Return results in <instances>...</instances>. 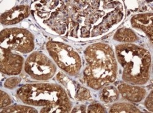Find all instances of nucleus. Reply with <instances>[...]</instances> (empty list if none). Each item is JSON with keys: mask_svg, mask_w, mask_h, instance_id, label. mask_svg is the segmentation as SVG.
I'll use <instances>...</instances> for the list:
<instances>
[{"mask_svg": "<svg viewBox=\"0 0 153 113\" xmlns=\"http://www.w3.org/2000/svg\"><path fill=\"white\" fill-rule=\"evenodd\" d=\"M68 34L75 38H92L103 35L123 20L124 8L118 1H67Z\"/></svg>", "mask_w": 153, "mask_h": 113, "instance_id": "f257e3e1", "label": "nucleus"}, {"mask_svg": "<svg viewBox=\"0 0 153 113\" xmlns=\"http://www.w3.org/2000/svg\"><path fill=\"white\" fill-rule=\"evenodd\" d=\"M84 54L87 64L84 78L88 86L97 90L114 81L118 66L115 54L110 45L92 44L86 48Z\"/></svg>", "mask_w": 153, "mask_h": 113, "instance_id": "f03ea898", "label": "nucleus"}, {"mask_svg": "<svg viewBox=\"0 0 153 113\" xmlns=\"http://www.w3.org/2000/svg\"><path fill=\"white\" fill-rule=\"evenodd\" d=\"M17 96L26 105L43 108V113L69 112L72 103L61 86L52 83L27 84L17 91Z\"/></svg>", "mask_w": 153, "mask_h": 113, "instance_id": "7ed1b4c3", "label": "nucleus"}, {"mask_svg": "<svg viewBox=\"0 0 153 113\" xmlns=\"http://www.w3.org/2000/svg\"><path fill=\"white\" fill-rule=\"evenodd\" d=\"M115 56L123 69L124 81L133 85H143L148 81L151 56L147 49L133 44H122L116 47Z\"/></svg>", "mask_w": 153, "mask_h": 113, "instance_id": "20e7f679", "label": "nucleus"}, {"mask_svg": "<svg viewBox=\"0 0 153 113\" xmlns=\"http://www.w3.org/2000/svg\"><path fill=\"white\" fill-rule=\"evenodd\" d=\"M31 11L44 26L63 35L68 31L69 16L67 4L62 1H37L31 6Z\"/></svg>", "mask_w": 153, "mask_h": 113, "instance_id": "39448f33", "label": "nucleus"}, {"mask_svg": "<svg viewBox=\"0 0 153 113\" xmlns=\"http://www.w3.org/2000/svg\"><path fill=\"white\" fill-rule=\"evenodd\" d=\"M47 49L57 66L71 76L77 75L82 67L80 55L71 46L59 42H47Z\"/></svg>", "mask_w": 153, "mask_h": 113, "instance_id": "423d86ee", "label": "nucleus"}, {"mask_svg": "<svg viewBox=\"0 0 153 113\" xmlns=\"http://www.w3.org/2000/svg\"><path fill=\"white\" fill-rule=\"evenodd\" d=\"M1 47L23 54L28 53L34 48V37L25 29H5L1 32Z\"/></svg>", "mask_w": 153, "mask_h": 113, "instance_id": "0eeeda50", "label": "nucleus"}, {"mask_svg": "<svg viewBox=\"0 0 153 113\" xmlns=\"http://www.w3.org/2000/svg\"><path fill=\"white\" fill-rule=\"evenodd\" d=\"M25 72L33 80L46 81L52 78L56 67L53 62L41 52H33L25 62Z\"/></svg>", "mask_w": 153, "mask_h": 113, "instance_id": "6e6552de", "label": "nucleus"}, {"mask_svg": "<svg viewBox=\"0 0 153 113\" xmlns=\"http://www.w3.org/2000/svg\"><path fill=\"white\" fill-rule=\"evenodd\" d=\"M0 62V69L3 73L17 75L22 72L24 59L22 56L12 53L11 50L1 47Z\"/></svg>", "mask_w": 153, "mask_h": 113, "instance_id": "1a4fd4ad", "label": "nucleus"}, {"mask_svg": "<svg viewBox=\"0 0 153 113\" xmlns=\"http://www.w3.org/2000/svg\"><path fill=\"white\" fill-rule=\"evenodd\" d=\"M31 11V7L27 5L17 6L2 14L0 21L1 24L6 26L13 25L27 18Z\"/></svg>", "mask_w": 153, "mask_h": 113, "instance_id": "9d476101", "label": "nucleus"}, {"mask_svg": "<svg viewBox=\"0 0 153 113\" xmlns=\"http://www.w3.org/2000/svg\"><path fill=\"white\" fill-rule=\"evenodd\" d=\"M118 89L123 98L135 103L141 102L146 94L143 87L131 84H121L118 86Z\"/></svg>", "mask_w": 153, "mask_h": 113, "instance_id": "9b49d317", "label": "nucleus"}, {"mask_svg": "<svg viewBox=\"0 0 153 113\" xmlns=\"http://www.w3.org/2000/svg\"><path fill=\"white\" fill-rule=\"evenodd\" d=\"M152 18V13H142L135 15L131 20L132 26L143 31L151 41H152L153 34Z\"/></svg>", "mask_w": 153, "mask_h": 113, "instance_id": "f8f14e48", "label": "nucleus"}, {"mask_svg": "<svg viewBox=\"0 0 153 113\" xmlns=\"http://www.w3.org/2000/svg\"><path fill=\"white\" fill-rule=\"evenodd\" d=\"M113 39L120 42L131 44L138 40V37L132 30L122 28L117 30L113 36Z\"/></svg>", "mask_w": 153, "mask_h": 113, "instance_id": "ddd939ff", "label": "nucleus"}, {"mask_svg": "<svg viewBox=\"0 0 153 113\" xmlns=\"http://www.w3.org/2000/svg\"><path fill=\"white\" fill-rule=\"evenodd\" d=\"M119 98V91L114 86H106L100 93V98L105 103H112Z\"/></svg>", "mask_w": 153, "mask_h": 113, "instance_id": "4468645a", "label": "nucleus"}, {"mask_svg": "<svg viewBox=\"0 0 153 113\" xmlns=\"http://www.w3.org/2000/svg\"><path fill=\"white\" fill-rule=\"evenodd\" d=\"M110 112H141L134 105L127 103H117L112 105Z\"/></svg>", "mask_w": 153, "mask_h": 113, "instance_id": "2eb2a0df", "label": "nucleus"}, {"mask_svg": "<svg viewBox=\"0 0 153 113\" xmlns=\"http://www.w3.org/2000/svg\"><path fill=\"white\" fill-rule=\"evenodd\" d=\"M1 112H12V113H19V112H37V110L31 106H23V105H12L9 106L4 108Z\"/></svg>", "mask_w": 153, "mask_h": 113, "instance_id": "dca6fc26", "label": "nucleus"}, {"mask_svg": "<svg viewBox=\"0 0 153 113\" xmlns=\"http://www.w3.org/2000/svg\"><path fill=\"white\" fill-rule=\"evenodd\" d=\"M75 98L79 101L83 102L90 100L91 98V94L88 89L84 87L80 86L75 94Z\"/></svg>", "mask_w": 153, "mask_h": 113, "instance_id": "f3484780", "label": "nucleus"}, {"mask_svg": "<svg viewBox=\"0 0 153 113\" xmlns=\"http://www.w3.org/2000/svg\"><path fill=\"white\" fill-rule=\"evenodd\" d=\"M21 78L14 77L7 79L4 83V87L7 89H14L20 83Z\"/></svg>", "mask_w": 153, "mask_h": 113, "instance_id": "a211bd4d", "label": "nucleus"}, {"mask_svg": "<svg viewBox=\"0 0 153 113\" xmlns=\"http://www.w3.org/2000/svg\"><path fill=\"white\" fill-rule=\"evenodd\" d=\"M12 100L9 95L3 91H1V103H0L1 109L5 108L10 106Z\"/></svg>", "mask_w": 153, "mask_h": 113, "instance_id": "6ab92c4d", "label": "nucleus"}, {"mask_svg": "<svg viewBox=\"0 0 153 113\" xmlns=\"http://www.w3.org/2000/svg\"><path fill=\"white\" fill-rule=\"evenodd\" d=\"M86 112L89 113L105 112V108L99 103H94L89 106L86 109Z\"/></svg>", "mask_w": 153, "mask_h": 113, "instance_id": "aec40b11", "label": "nucleus"}, {"mask_svg": "<svg viewBox=\"0 0 153 113\" xmlns=\"http://www.w3.org/2000/svg\"><path fill=\"white\" fill-rule=\"evenodd\" d=\"M145 105L146 108L151 112L153 111V104H152V91H151L148 96L146 97L145 102Z\"/></svg>", "mask_w": 153, "mask_h": 113, "instance_id": "412c9836", "label": "nucleus"}, {"mask_svg": "<svg viewBox=\"0 0 153 113\" xmlns=\"http://www.w3.org/2000/svg\"><path fill=\"white\" fill-rule=\"evenodd\" d=\"M86 108L83 105L77 106L73 109V110L71 111L72 112H86Z\"/></svg>", "mask_w": 153, "mask_h": 113, "instance_id": "4be33fe9", "label": "nucleus"}]
</instances>
